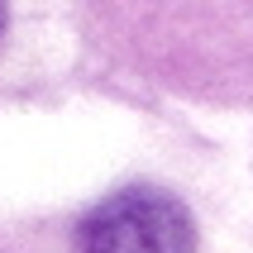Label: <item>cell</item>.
Returning <instances> with one entry per match:
<instances>
[{
  "instance_id": "obj_1",
  "label": "cell",
  "mask_w": 253,
  "mask_h": 253,
  "mask_svg": "<svg viewBox=\"0 0 253 253\" xmlns=\"http://www.w3.org/2000/svg\"><path fill=\"white\" fill-rule=\"evenodd\" d=\"M77 253H191L196 229L177 196L158 186H125L77 220Z\"/></svg>"
},
{
  "instance_id": "obj_2",
  "label": "cell",
  "mask_w": 253,
  "mask_h": 253,
  "mask_svg": "<svg viewBox=\"0 0 253 253\" xmlns=\"http://www.w3.org/2000/svg\"><path fill=\"white\" fill-rule=\"evenodd\" d=\"M0 29H5V0H0Z\"/></svg>"
}]
</instances>
